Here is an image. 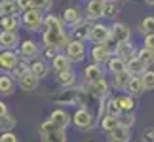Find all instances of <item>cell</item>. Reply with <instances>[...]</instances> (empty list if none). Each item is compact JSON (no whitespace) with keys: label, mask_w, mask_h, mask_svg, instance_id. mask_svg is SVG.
I'll return each instance as SVG.
<instances>
[{"label":"cell","mask_w":154,"mask_h":142,"mask_svg":"<svg viewBox=\"0 0 154 142\" xmlns=\"http://www.w3.org/2000/svg\"><path fill=\"white\" fill-rule=\"evenodd\" d=\"M65 53H67V57L70 59L72 63H82L86 59V44L80 42V40H70V44L67 46V49H65Z\"/></svg>","instance_id":"cell-9"},{"label":"cell","mask_w":154,"mask_h":142,"mask_svg":"<svg viewBox=\"0 0 154 142\" xmlns=\"http://www.w3.org/2000/svg\"><path fill=\"white\" fill-rule=\"evenodd\" d=\"M10 112H8V104L4 102V100H0V120H2L4 116H8Z\"/></svg>","instance_id":"cell-48"},{"label":"cell","mask_w":154,"mask_h":142,"mask_svg":"<svg viewBox=\"0 0 154 142\" xmlns=\"http://www.w3.org/2000/svg\"><path fill=\"white\" fill-rule=\"evenodd\" d=\"M93 25H95V23H91V21L84 19L82 23H78L76 27H72V28H70V32H72L74 40H80V42H86V40H90Z\"/></svg>","instance_id":"cell-15"},{"label":"cell","mask_w":154,"mask_h":142,"mask_svg":"<svg viewBox=\"0 0 154 142\" xmlns=\"http://www.w3.org/2000/svg\"><path fill=\"white\" fill-rule=\"evenodd\" d=\"M53 6V0H32V10H38V11H48L51 10Z\"/></svg>","instance_id":"cell-40"},{"label":"cell","mask_w":154,"mask_h":142,"mask_svg":"<svg viewBox=\"0 0 154 142\" xmlns=\"http://www.w3.org/2000/svg\"><path fill=\"white\" fill-rule=\"evenodd\" d=\"M50 63H51V70H53L55 74L67 72V70L72 68V61L67 57V53H59V55L53 59V61H50Z\"/></svg>","instance_id":"cell-19"},{"label":"cell","mask_w":154,"mask_h":142,"mask_svg":"<svg viewBox=\"0 0 154 142\" xmlns=\"http://www.w3.org/2000/svg\"><path fill=\"white\" fill-rule=\"evenodd\" d=\"M105 2H116V0H105Z\"/></svg>","instance_id":"cell-52"},{"label":"cell","mask_w":154,"mask_h":142,"mask_svg":"<svg viewBox=\"0 0 154 142\" xmlns=\"http://www.w3.org/2000/svg\"><path fill=\"white\" fill-rule=\"evenodd\" d=\"M0 138H2V142H19V137L15 133H2Z\"/></svg>","instance_id":"cell-46"},{"label":"cell","mask_w":154,"mask_h":142,"mask_svg":"<svg viewBox=\"0 0 154 142\" xmlns=\"http://www.w3.org/2000/svg\"><path fill=\"white\" fill-rule=\"evenodd\" d=\"M57 84L61 85V87H65V89L74 87V84H76V72L70 68V70H67V72L57 74Z\"/></svg>","instance_id":"cell-30"},{"label":"cell","mask_w":154,"mask_h":142,"mask_svg":"<svg viewBox=\"0 0 154 142\" xmlns=\"http://www.w3.org/2000/svg\"><path fill=\"white\" fill-rule=\"evenodd\" d=\"M105 10H106V2H105V0H88V2H86V10H84L86 19L91 21V23L103 19V17H105Z\"/></svg>","instance_id":"cell-5"},{"label":"cell","mask_w":154,"mask_h":142,"mask_svg":"<svg viewBox=\"0 0 154 142\" xmlns=\"http://www.w3.org/2000/svg\"><path fill=\"white\" fill-rule=\"evenodd\" d=\"M38 84H40V80H38L32 72H29V74L23 76V78H19V89H21V91H25V93L34 91V89L38 87Z\"/></svg>","instance_id":"cell-25"},{"label":"cell","mask_w":154,"mask_h":142,"mask_svg":"<svg viewBox=\"0 0 154 142\" xmlns=\"http://www.w3.org/2000/svg\"><path fill=\"white\" fill-rule=\"evenodd\" d=\"M70 32H48L42 31V44L44 47H57V49H67V46L70 44Z\"/></svg>","instance_id":"cell-3"},{"label":"cell","mask_w":154,"mask_h":142,"mask_svg":"<svg viewBox=\"0 0 154 142\" xmlns=\"http://www.w3.org/2000/svg\"><path fill=\"white\" fill-rule=\"evenodd\" d=\"M40 142H67V131L46 120L40 125Z\"/></svg>","instance_id":"cell-1"},{"label":"cell","mask_w":154,"mask_h":142,"mask_svg":"<svg viewBox=\"0 0 154 142\" xmlns=\"http://www.w3.org/2000/svg\"><path fill=\"white\" fill-rule=\"evenodd\" d=\"M42 31H48V32H65V23L59 15H46L44 19V28Z\"/></svg>","instance_id":"cell-20"},{"label":"cell","mask_w":154,"mask_h":142,"mask_svg":"<svg viewBox=\"0 0 154 142\" xmlns=\"http://www.w3.org/2000/svg\"><path fill=\"white\" fill-rule=\"evenodd\" d=\"M44 19L42 11L38 10H29L25 13H21V27L27 28L29 32H36L40 28H44Z\"/></svg>","instance_id":"cell-4"},{"label":"cell","mask_w":154,"mask_h":142,"mask_svg":"<svg viewBox=\"0 0 154 142\" xmlns=\"http://www.w3.org/2000/svg\"><path fill=\"white\" fill-rule=\"evenodd\" d=\"M141 142H154V125L143 129V133H141Z\"/></svg>","instance_id":"cell-43"},{"label":"cell","mask_w":154,"mask_h":142,"mask_svg":"<svg viewBox=\"0 0 154 142\" xmlns=\"http://www.w3.org/2000/svg\"><path fill=\"white\" fill-rule=\"evenodd\" d=\"M57 55H59L57 47H44L42 49V59H50V61H53Z\"/></svg>","instance_id":"cell-44"},{"label":"cell","mask_w":154,"mask_h":142,"mask_svg":"<svg viewBox=\"0 0 154 142\" xmlns=\"http://www.w3.org/2000/svg\"><path fill=\"white\" fill-rule=\"evenodd\" d=\"M129 140H131V131L122 125L106 135V142H129Z\"/></svg>","instance_id":"cell-21"},{"label":"cell","mask_w":154,"mask_h":142,"mask_svg":"<svg viewBox=\"0 0 154 142\" xmlns=\"http://www.w3.org/2000/svg\"><path fill=\"white\" fill-rule=\"evenodd\" d=\"M21 21L17 19V15H4L2 21H0V31H6V32H15L19 28Z\"/></svg>","instance_id":"cell-31"},{"label":"cell","mask_w":154,"mask_h":142,"mask_svg":"<svg viewBox=\"0 0 154 142\" xmlns=\"http://www.w3.org/2000/svg\"><path fill=\"white\" fill-rule=\"evenodd\" d=\"M84 80L86 84H91V81H97V80H105V68L103 64H88V67L84 68Z\"/></svg>","instance_id":"cell-17"},{"label":"cell","mask_w":154,"mask_h":142,"mask_svg":"<svg viewBox=\"0 0 154 142\" xmlns=\"http://www.w3.org/2000/svg\"><path fill=\"white\" fill-rule=\"evenodd\" d=\"M118 99V106H120L122 114H135V99L131 97V95H120Z\"/></svg>","instance_id":"cell-27"},{"label":"cell","mask_w":154,"mask_h":142,"mask_svg":"<svg viewBox=\"0 0 154 142\" xmlns=\"http://www.w3.org/2000/svg\"><path fill=\"white\" fill-rule=\"evenodd\" d=\"M135 114H122L120 116V125L122 127H126V129H131L133 125H135Z\"/></svg>","instance_id":"cell-41"},{"label":"cell","mask_w":154,"mask_h":142,"mask_svg":"<svg viewBox=\"0 0 154 142\" xmlns=\"http://www.w3.org/2000/svg\"><path fill=\"white\" fill-rule=\"evenodd\" d=\"M143 47H146V49L154 51V34H150V36H145V42H143Z\"/></svg>","instance_id":"cell-47"},{"label":"cell","mask_w":154,"mask_h":142,"mask_svg":"<svg viewBox=\"0 0 154 142\" xmlns=\"http://www.w3.org/2000/svg\"><path fill=\"white\" fill-rule=\"evenodd\" d=\"M31 64V72L36 76L38 80H42V78H46L48 76V72H50V68H48V64H46V59H42V57H38V59H34V61H31L29 63Z\"/></svg>","instance_id":"cell-24"},{"label":"cell","mask_w":154,"mask_h":142,"mask_svg":"<svg viewBox=\"0 0 154 142\" xmlns=\"http://www.w3.org/2000/svg\"><path fill=\"white\" fill-rule=\"evenodd\" d=\"M17 6H19L21 13H25V11L32 10V0H17Z\"/></svg>","instance_id":"cell-45"},{"label":"cell","mask_w":154,"mask_h":142,"mask_svg":"<svg viewBox=\"0 0 154 142\" xmlns=\"http://www.w3.org/2000/svg\"><path fill=\"white\" fill-rule=\"evenodd\" d=\"M116 2H118V4H128L129 0H116Z\"/></svg>","instance_id":"cell-49"},{"label":"cell","mask_w":154,"mask_h":142,"mask_svg":"<svg viewBox=\"0 0 154 142\" xmlns=\"http://www.w3.org/2000/svg\"><path fill=\"white\" fill-rule=\"evenodd\" d=\"M48 120H50L51 123H55L59 129H65V131H67V127L72 123V117H70V114H69L65 108H55V110H51V114H50Z\"/></svg>","instance_id":"cell-14"},{"label":"cell","mask_w":154,"mask_h":142,"mask_svg":"<svg viewBox=\"0 0 154 142\" xmlns=\"http://www.w3.org/2000/svg\"><path fill=\"white\" fill-rule=\"evenodd\" d=\"M40 55V46L36 40H23L19 44V57L21 61H34Z\"/></svg>","instance_id":"cell-8"},{"label":"cell","mask_w":154,"mask_h":142,"mask_svg":"<svg viewBox=\"0 0 154 142\" xmlns=\"http://www.w3.org/2000/svg\"><path fill=\"white\" fill-rule=\"evenodd\" d=\"M112 40V34H110V27L103 25V23H95L91 28V36H90V42L93 46H103V44H109Z\"/></svg>","instance_id":"cell-6"},{"label":"cell","mask_w":154,"mask_h":142,"mask_svg":"<svg viewBox=\"0 0 154 142\" xmlns=\"http://www.w3.org/2000/svg\"><path fill=\"white\" fill-rule=\"evenodd\" d=\"M145 2L149 4V6H154V0H145Z\"/></svg>","instance_id":"cell-50"},{"label":"cell","mask_w":154,"mask_h":142,"mask_svg":"<svg viewBox=\"0 0 154 142\" xmlns=\"http://www.w3.org/2000/svg\"><path fill=\"white\" fill-rule=\"evenodd\" d=\"M120 13V8L114 2H106V10H105V17H118Z\"/></svg>","instance_id":"cell-42"},{"label":"cell","mask_w":154,"mask_h":142,"mask_svg":"<svg viewBox=\"0 0 154 142\" xmlns=\"http://www.w3.org/2000/svg\"><path fill=\"white\" fill-rule=\"evenodd\" d=\"M145 91H146V89H145V85H143V78H141V76H133L131 81H129V85H128V89H126V93L131 95L133 99H137V97H141Z\"/></svg>","instance_id":"cell-26"},{"label":"cell","mask_w":154,"mask_h":142,"mask_svg":"<svg viewBox=\"0 0 154 142\" xmlns=\"http://www.w3.org/2000/svg\"><path fill=\"white\" fill-rule=\"evenodd\" d=\"M0 11H2V15H17L19 13L17 0L15 2H0Z\"/></svg>","instance_id":"cell-37"},{"label":"cell","mask_w":154,"mask_h":142,"mask_svg":"<svg viewBox=\"0 0 154 142\" xmlns=\"http://www.w3.org/2000/svg\"><path fill=\"white\" fill-rule=\"evenodd\" d=\"M133 76L128 72V70H124V72H118V74H112V78H110V85H112V89H116V91H126L128 89V85H129V81H131Z\"/></svg>","instance_id":"cell-18"},{"label":"cell","mask_w":154,"mask_h":142,"mask_svg":"<svg viewBox=\"0 0 154 142\" xmlns=\"http://www.w3.org/2000/svg\"><path fill=\"white\" fill-rule=\"evenodd\" d=\"M19 34L17 32H6V31H0V47L2 49H10L15 46H19Z\"/></svg>","instance_id":"cell-22"},{"label":"cell","mask_w":154,"mask_h":142,"mask_svg":"<svg viewBox=\"0 0 154 142\" xmlns=\"http://www.w3.org/2000/svg\"><path fill=\"white\" fill-rule=\"evenodd\" d=\"M15 91V78L11 74H0V95L10 97Z\"/></svg>","instance_id":"cell-23"},{"label":"cell","mask_w":154,"mask_h":142,"mask_svg":"<svg viewBox=\"0 0 154 142\" xmlns=\"http://www.w3.org/2000/svg\"><path fill=\"white\" fill-rule=\"evenodd\" d=\"M0 2H15V0H0Z\"/></svg>","instance_id":"cell-51"},{"label":"cell","mask_w":154,"mask_h":142,"mask_svg":"<svg viewBox=\"0 0 154 142\" xmlns=\"http://www.w3.org/2000/svg\"><path fill=\"white\" fill-rule=\"evenodd\" d=\"M137 59L141 63H145L146 67H150V64H154V51L146 49V47H141V49H137Z\"/></svg>","instance_id":"cell-36"},{"label":"cell","mask_w":154,"mask_h":142,"mask_svg":"<svg viewBox=\"0 0 154 142\" xmlns=\"http://www.w3.org/2000/svg\"><path fill=\"white\" fill-rule=\"evenodd\" d=\"M110 34H112V40H114L116 44H120V42H129L131 28H129L126 23L116 21V23H112V27H110Z\"/></svg>","instance_id":"cell-12"},{"label":"cell","mask_w":154,"mask_h":142,"mask_svg":"<svg viewBox=\"0 0 154 142\" xmlns=\"http://www.w3.org/2000/svg\"><path fill=\"white\" fill-rule=\"evenodd\" d=\"M0 142H2V138H0Z\"/></svg>","instance_id":"cell-55"},{"label":"cell","mask_w":154,"mask_h":142,"mask_svg":"<svg viewBox=\"0 0 154 142\" xmlns=\"http://www.w3.org/2000/svg\"><path fill=\"white\" fill-rule=\"evenodd\" d=\"M2 17H4V15H2V11H0V21H2Z\"/></svg>","instance_id":"cell-53"},{"label":"cell","mask_w":154,"mask_h":142,"mask_svg":"<svg viewBox=\"0 0 154 142\" xmlns=\"http://www.w3.org/2000/svg\"><path fill=\"white\" fill-rule=\"evenodd\" d=\"M139 31L145 34V36H150L154 34V15H146L139 25Z\"/></svg>","instance_id":"cell-35"},{"label":"cell","mask_w":154,"mask_h":142,"mask_svg":"<svg viewBox=\"0 0 154 142\" xmlns=\"http://www.w3.org/2000/svg\"><path fill=\"white\" fill-rule=\"evenodd\" d=\"M19 55L15 51H10V49H4L0 53V72L2 74H11L14 68L19 64Z\"/></svg>","instance_id":"cell-7"},{"label":"cell","mask_w":154,"mask_h":142,"mask_svg":"<svg viewBox=\"0 0 154 142\" xmlns=\"http://www.w3.org/2000/svg\"><path fill=\"white\" fill-rule=\"evenodd\" d=\"M29 72H31V64H29L27 61H21V63H19V64H17V67L14 68V72H11V76L19 80V78H23V76H25V74H29Z\"/></svg>","instance_id":"cell-38"},{"label":"cell","mask_w":154,"mask_h":142,"mask_svg":"<svg viewBox=\"0 0 154 142\" xmlns=\"http://www.w3.org/2000/svg\"><path fill=\"white\" fill-rule=\"evenodd\" d=\"M114 55L124 59L126 63H129V61H133V59L137 57V47L131 44V40H129V42H120L114 47Z\"/></svg>","instance_id":"cell-13"},{"label":"cell","mask_w":154,"mask_h":142,"mask_svg":"<svg viewBox=\"0 0 154 142\" xmlns=\"http://www.w3.org/2000/svg\"><path fill=\"white\" fill-rule=\"evenodd\" d=\"M90 57L95 64H103V63H109L110 57H112V49L109 44H103V46H93L90 49Z\"/></svg>","instance_id":"cell-11"},{"label":"cell","mask_w":154,"mask_h":142,"mask_svg":"<svg viewBox=\"0 0 154 142\" xmlns=\"http://www.w3.org/2000/svg\"><path fill=\"white\" fill-rule=\"evenodd\" d=\"M15 125H17V121H15V116L14 114L4 116L2 120H0V135H2V133H14V127Z\"/></svg>","instance_id":"cell-34"},{"label":"cell","mask_w":154,"mask_h":142,"mask_svg":"<svg viewBox=\"0 0 154 142\" xmlns=\"http://www.w3.org/2000/svg\"><path fill=\"white\" fill-rule=\"evenodd\" d=\"M146 70H149V67H146L145 63H141L137 57H135L133 61H129V63H128V72L131 74V76H143Z\"/></svg>","instance_id":"cell-33"},{"label":"cell","mask_w":154,"mask_h":142,"mask_svg":"<svg viewBox=\"0 0 154 142\" xmlns=\"http://www.w3.org/2000/svg\"><path fill=\"white\" fill-rule=\"evenodd\" d=\"M78 97H80V93H78V91H67V89H65L63 95L55 97L53 100H55L57 104H65V106H69V104H80Z\"/></svg>","instance_id":"cell-29"},{"label":"cell","mask_w":154,"mask_h":142,"mask_svg":"<svg viewBox=\"0 0 154 142\" xmlns=\"http://www.w3.org/2000/svg\"><path fill=\"white\" fill-rule=\"evenodd\" d=\"M99 127H101V131L105 135H109L110 131H114L116 127H120V117H112V116H103L101 120H99Z\"/></svg>","instance_id":"cell-28"},{"label":"cell","mask_w":154,"mask_h":142,"mask_svg":"<svg viewBox=\"0 0 154 142\" xmlns=\"http://www.w3.org/2000/svg\"><path fill=\"white\" fill-rule=\"evenodd\" d=\"M88 93H90L95 100H106V99L110 97V95H109V84H106V80H97V81L88 84Z\"/></svg>","instance_id":"cell-10"},{"label":"cell","mask_w":154,"mask_h":142,"mask_svg":"<svg viewBox=\"0 0 154 142\" xmlns=\"http://www.w3.org/2000/svg\"><path fill=\"white\" fill-rule=\"evenodd\" d=\"M63 23L65 25H69L70 28L72 27H76L78 23H82L84 21V15H82V11H80V8H76V6H70V8H67L63 11Z\"/></svg>","instance_id":"cell-16"},{"label":"cell","mask_w":154,"mask_h":142,"mask_svg":"<svg viewBox=\"0 0 154 142\" xmlns=\"http://www.w3.org/2000/svg\"><path fill=\"white\" fill-rule=\"evenodd\" d=\"M72 123H74V127L78 129V131L82 133H86V131H91L93 127H95V116H93V112L91 110H88L86 106H82V108H78L72 114Z\"/></svg>","instance_id":"cell-2"},{"label":"cell","mask_w":154,"mask_h":142,"mask_svg":"<svg viewBox=\"0 0 154 142\" xmlns=\"http://www.w3.org/2000/svg\"><path fill=\"white\" fill-rule=\"evenodd\" d=\"M2 51H4V49H2V47H0V53H2Z\"/></svg>","instance_id":"cell-54"},{"label":"cell","mask_w":154,"mask_h":142,"mask_svg":"<svg viewBox=\"0 0 154 142\" xmlns=\"http://www.w3.org/2000/svg\"><path fill=\"white\" fill-rule=\"evenodd\" d=\"M141 78H143V85H145V89L146 91H152L154 89V70H146V72L141 76Z\"/></svg>","instance_id":"cell-39"},{"label":"cell","mask_w":154,"mask_h":142,"mask_svg":"<svg viewBox=\"0 0 154 142\" xmlns=\"http://www.w3.org/2000/svg\"><path fill=\"white\" fill-rule=\"evenodd\" d=\"M106 70H109L110 74H118V72H124V70H128V63L124 61V59L112 55L110 61L106 63Z\"/></svg>","instance_id":"cell-32"}]
</instances>
